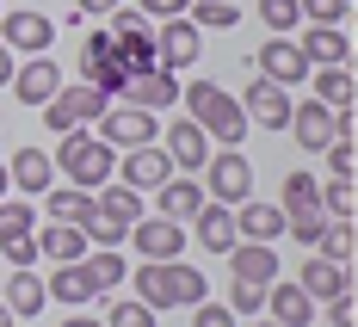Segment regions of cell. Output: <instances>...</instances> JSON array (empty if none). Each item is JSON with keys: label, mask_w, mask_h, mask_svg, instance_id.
<instances>
[{"label": "cell", "mask_w": 358, "mask_h": 327, "mask_svg": "<svg viewBox=\"0 0 358 327\" xmlns=\"http://www.w3.org/2000/svg\"><path fill=\"white\" fill-rule=\"evenodd\" d=\"M130 284H136V303H148V309H192V303L210 296L204 272L185 266V259H143V272Z\"/></svg>", "instance_id": "1"}, {"label": "cell", "mask_w": 358, "mask_h": 327, "mask_svg": "<svg viewBox=\"0 0 358 327\" xmlns=\"http://www.w3.org/2000/svg\"><path fill=\"white\" fill-rule=\"evenodd\" d=\"M179 93H185V106H192V124H198L204 136H216L222 148H235L241 136H248V111H241V99H235V93H222L216 80L179 87Z\"/></svg>", "instance_id": "2"}, {"label": "cell", "mask_w": 358, "mask_h": 327, "mask_svg": "<svg viewBox=\"0 0 358 327\" xmlns=\"http://www.w3.org/2000/svg\"><path fill=\"white\" fill-rule=\"evenodd\" d=\"M62 173H69V185H80V191H99L106 180H117V148L99 143V136H80V130H62V148L50 154Z\"/></svg>", "instance_id": "3"}, {"label": "cell", "mask_w": 358, "mask_h": 327, "mask_svg": "<svg viewBox=\"0 0 358 327\" xmlns=\"http://www.w3.org/2000/svg\"><path fill=\"white\" fill-rule=\"evenodd\" d=\"M106 106H111V93H106V87H93V80H80V87H56V93L43 99V124H50V136H62V130L93 124Z\"/></svg>", "instance_id": "4"}, {"label": "cell", "mask_w": 358, "mask_h": 327, "mask_svg": "<svg viewBox=\"0 0 358 327\" xmlns=\"http://www.w3.org/2000/svg\"><path fill=\"white\" fill-rule=\"evenodd\" d=\"M198 173H204V180H198L204 198H216V204H241V198H253V167H248L241 148H216Z\"/></svg>", "instance_id": "5"}, {"label": "cell", "mask_w": 358, "mask_h": 327, "mask_svg": "<svg viewBox=\"0 0 358 327\" xmlns=\"http://www.w3.org/2000/svg\"><path fill=\"white\" fill-rule=\"evenodd\" d=\"M93 124H99L93 136H99V143H111V148H143V143H155V136H161L155 111H143V106H124V99H117V106H106L99 117H93Z\"/></svg>", "instance_id": "6"}, {"label": "cell", "mask_w": 358, "mask_h": 327, "mask_svg": "<svg viewBox=\"0 0 358 327\" xmlns=\"http://www.w3.org/2000/svg\"><path fill=\"white\" fill-rule=\"evenodd\" d=\"M0 43H6V50H25V56H43V50L56 43V19L37 13V6L0 13Z\"/></svg>", "instance_id": "7"}, {"label": "cell", "mask_w": 358, "mask_h": 327, "mask_svg": "<svg viewBox=\"0 0 358 327\" xmlns=\"http://www.w3.org/2000/svg\"><path fill=\"white\" fill-rule=\"evenodd\" d=\"M198 50H204V31H198L185 13H173V19L155 31V62H161V68H173V74L192 68V62H198Z\"/></svg>", "instance_id": "8"}, {"label": "cell", "mask_w": 358, "mask_h": 327, "mask_svg": "<svg viewBox=\"0 0 358 327\" xmlns=\"http://www.w3.org/2000/svg\"><path fill=\"white\" fill-rule=\"evenodd\" d=\"M253 68L266 74V80H278V87H303V80H309V56H303V50H296V37H266V50H259V56H253Z\"/></svg>", "instance_id": "9"}, {"label": "cell", "mask_w": 358, "mask_h": 327, "mask_svg": "<svg viewBox=\"0 0 358 327\" xmlns=\"http://www.w3.org/2000/svg\"><path fill=\"white\" fill-rule=\"evenodd\" d=\"M117 180L130 185V191H155V185H167L173 180V161H167V148H124V167H117Z\"/></svg>", "instance_id": "10"}, {"label": "cell", "mask_w": 358, "mask_h": 327, "mask_svg": "<svg viewBox=\"0 0 358 327\" xmlns=\"http://www.w3.org/2000/svg\"><path fill=\"white\" fill-rule=\"evenodd\" d=\"M290 106H296V99H290V87L266 80V74L253 80V87H248V99H241L248 124H266V130H285V124H290Z\"/></svg>", "instance_id": "11"}, {"label": "cell", "mask_w": 358, "mask_h": 327, "mask_svg": "<svg viewBox=\"0 0 358 327\" xmlns=\"http://www.w3.org/2000/svg\"><path fill=\"white\" fill-rule=\"evenodd\" d=\"M290 143L309 148V154H322L327 143H334V106H322V99H303V106H290Z\"/></svg>", "instance_id": "12"}, {"label": "cell", "mask_w": 358, "mask_h": 327, "mask_svg": "<svg viewBox=\"0 0 358 327\" xmlns=\"http://www.w3.org/2000/svg\"><path fill=\"white\" fill-rule=\"evenodd\" d=\"M130 241L143 247V259H179L185 254V228L173 217H136L130 222Z\"/></svg>", "instance_id": "13"}, {"label": "cell", "mask_w": 358, "mask_h": 327, "mask_svg": "<svg viewBox=\"0 0 358 327\" xmlns=\"http://www.w3.org/2000/svg\"><path fill=\"white\" fill-rule=\"evenodd\" d=\"M117 99H124V106H143V111H161V106H173V99H179V74L173 68H143V74L124 80Z\"/></svg>", "instance_id": "14"}, {"label": "cell", "mask_w": 358, "mask_h": 327, "mask_svg": "<svg viewBox=\"0 0 358 327\" xmlns=\"http://www.w3.org/2000/svg\"><path fill=\"white\" fill-rule=\"evenodd\" d=\"M167 161H173V173H198V167L210 161V136H204L192 117H173V124H167Z\"/></svg>", "instance_id": "15"}, {"label": "cell", "mask_w": 358, "mask_h": 327, "mask_svg": "<svg viewBox=\"0 0 358 327\" xmlns=\"http://www.w3.org/2000/svg\"><path fill=\"white\" fill-rule=\"evenodd\" d=\"M192 222H198V247H204V254H229V247L241 241V228H235V204H216V198H204Z\"/></svg>", "instance_id": "16"}, {"label": "cell", "mask_w": 358, "mask_h": 327, "mask_svg": "<svg viewBox=\"0 0 358 327\" xmlns=\"http://www.w3.org/2000/svg\"><path fill=\"white\" fill-rule=\"evenodd\" d=\"M204 204V185L198 173H173L167 185H155V217H173V222H192Z\"/></svg>", "instance_id": "17"}, {"label": "cell", "mask_w": 358, "mask_h": 327, "mask_svg": "<svg viewBox=\"0 0 358 327\" xmlns=\"http://www.w3.org/2000/svg\"><path fill=\"white\" fill-rule=\"evenodd\" d=\"M296 50L309 56V68H340V62H352V37L340 31V25H309V37H296Z\"/></svg>", "instance_id": "18"}, {"label": "cell", "mask_w": 358, "mask_h": 327, "mask_svg": "<svg viewBox=\"0 0 358 327\" xmlns=\"http://www.w3.org/2000/svg\"><path fill=\"white\" fill-rule=\"evenodd\" d=\"M13 93H19V106H43L56 87H62V68L50 62V56H31L25 68H13V80H6Z\"/></svg>", "instance_id": "19"}, {"label": "cell", "mask_w": 358, "mask_h": 327, "mask_svg": "<svg viewBox=\"0 0 358 327\" xmlns=\"http://www.w3.org/2000/svg\"><path fill=\"white\" fill-rule=\"evenodd\" d=\"M50 180H56V161H50L43 148H19V154L6 161V185H19V198L50 191Z\"/></svg>", "instance_id": "20"}, {"label": "cell", "mask_w": 358, "mask_h": 327, "mask_svg": "<svg viewBox=\"0 0 358 327\" xmlns=\"http://www.w3.org/2000/svg\"><path fill=\"white\" fill-rule=\"evenodd\" d=\"M229 266H235V278H248V284H272V278H278V247H272V241H235V247H229Z\"/></svg>", "instance_id": "21"}, {"label": "cell", "mask_w": 358, "mask_h": 327, "mask_svg": "<svg viewBox=\"0 0 358 327\" xmlns=\"http://www.w3.org/2000/svg\"><path fill=\"white\" fill-rule=\"evenodd\" d=\"M43 296H50V303L80 309V303H93V296H99V284H93V272H87L80 259H62V266H56V278L43 284Z\"/></svg>", "instance_id": "22"}, {"label": "cell", "mask_w": 358, "mask_h": 327, "mask_svg": "<svg viewBox=\"0 0 358 327\" xmlns=\"http://www.w3.org/2000/svg\"><path fill=\"white\" fill-rule=\"evenodd\" d=\"M296 284L315 296V303H327V296H340V291H352V272L340 266V259H322V254H309V266L296 272Z\"/></svg>", "instance_id": "23"}, {"label": "cell", "mask_w": 358, "mask_h": 327, "mask_svg": "<svg viewBox=\"0 0 358 327\" xmlns=\"http://www.w3.org/2000/svg\"><path fill=\"white\" fill-rule=\"evenodd\" d=\"M235 228H241V241H278L285 235V210L259 204V198H241L235 204Z\"/></svg>", "instance_id": "24"}, {"label": "cell", "mask_w": 358, "mask_h": 327, "mask_svg": "<svg viewBox=\"0 0 358 327\" xmlns=\"http://www.w3.org/2000/svg\"><path fill=\"white\" fill-rule=\"evenodd\" d=\"M31 235H37V259H56V266L62 259H87V247H93L87 228H74V222H50V228H31Z\"/></svg>", "instance_id": "25"}, {"label": "cell", "mask_w": 358, "mask_h": 327, "mask_svg": "<svg viewBox=\"0 0 358 327\" xmlns=\"http://www.w3.org/2000/svg\"><path fill=\"white\" fill-rule=\"evenodd\" d=\"M266 315L285 321V327H309L315 321V296L303 291V284H272L266 291Z\"/></svg>", "instance_id": "26"}, {"label": "cell", "mask_w": 358, "mask_h": 327, "mask_svg": "<svg viewBox=\"0 0 358 327\" xmlns=\"http://www.w3.org/2000/svg\"><path fill=\"white\" fill-rule=\"evenodd\" d=\"M43 210H50V222H74V228H87L93 222V191H80V185H50L43 191Z\"/></svg>", "instance_id": "27"}, {"label": "cell", "mask_w": 358, "mask_h": 327, "mask_svg": "<svg viewBox=\"0 0 358 327\" xmlns=\"http://www.w3.org/2000/svg\"><path fill=\"white\" fill-rule=\"evenodd\" d=\"M0 303H6L19 321H31L37 309L50 303V296H43V278H37L31 266H13V278H6V296H0Z\"/></svg>", "instance_id": "28"}, {"label": "cell", "mask_w": 358, "mask_h": 327, "mask_svg": "<svg viewBox=\"0 0 358 327\" xmlns=\"http://www.w3.org/2000/svg\"><path fill=\"white\" fill-rule=\"evenodd\" d=\"M111 56L124 62V74H143V68H161L155 62V31H111Z\"/></svg>", "instance_id": "29"}, {"label": "cell", "mask_w": 358, "mask_h": 327, "mask_svg": "<svg viewBox=\"0 0 358 327\" xmlns=\"http://www.w3.org/2000/svg\"><path fill=\"white\" fill-rule=\"evenodd\" d=\"M93 204H99V217H111V222H124V228H130V222L143 217V191H130V185L117 180V185H99V191H93Z\"/></svg>", "instance_id": "30"}, {"label": "cell", "mask_w": 358, "mask_h": 327, "mask_svg": "<svg viewBox=\"0 0 358 327\" xmlns=\"http://www.w3.org/2000/svg\"><path fill=\"white\" fill-rule=\"evenodd\" d=\"M80 266L93 272V284H99V291L130 284V266H124V254H117V247H87V259H80Z\"/></svg>", "instance_id": "31"}, {"label": "cell", "mask_w": 358, "mask_h": 327, "mask_svg": "<svg viewBox=\"0 0 358 327\" xmlns=\"http://www.w3.org/2000/svg\"><path fill=\"white\" fill-rule=\"evenodd\" d=\"M185 19H192L198 31H235V25H241V6H235V0H192Z\"/></svg>", "instance_id": "32"}, {"label": "cell", "mask_w": 358, "mask_h": 327, "mask_svg": "<svg viewBox=\"0 0 358 327\" xmlns=\"http://www.w3.org/2000/svg\"><path fill=\"white\" fill-rule=\"evenodd\" d=\"M309 74H315V99L322 106H334V111L352 106V74H346V62L340 68H309Z\"/></svg>", "instance_id": "33"}, {"label": "cell", "mask_w": 358, "mask_h": 327, "mask_svg": "<svg viewBox=\"0 0 358 327\" xmlns=\"http://www.w3.org/2000/svg\"><path fill=\"white\" fill-rule=\"evenodd\" d=\"M106 327H155V309H148V303H136V296H117V291H111Z\"/></svg>", "instance_id": "34"}, {"label": "cell", "mask_w": 358, "mask_h": 327, "mask_svg": "<svg viewBox=\"0 0 358 327\" xmlns=\"http://www.w3.org/2000/svg\"><path fill=\"white\" fill-rule=\"evenodd\" d=\"M309 204H322V185H315V173H290L285 191H278V210H309Z\"/></svg>", "instance_id": "35"}, {"label": "cell", "mask_w": 358, "mask_h": 327, "mask_svg": "<svg viewBox=\"0 0 358 327\" xmlns=\"http://www.w3.org/2000/svg\"><path fill=\"white\" fill-rule=\"evenodd\" d=\"M37 217H31V204L25 198H0V241H13V235H31Z\"/></svg>", "instance_id": "36"}, {"label": "cell", "mask_w": 358, "mask_h": 327, "mask_svg": "<svg viewBox=\"0 0 358 327\" xmlns=\"http://www.w3.org/2000/svg\"><path fill=\"white\" fill-rule=\"evenodd\" d=\"M322 210H327L334 222H352V210H358L352 180H327V185H322Z\"/></svg>", "instance_id": "37"}, {"label": "cell", "mask_w": 358, "mask_h": 327, "mask_svg": "<svg viewBox=\"0 0 358 327\" xmlns=\"http://www.w3.org/2000/svg\"><path fill=\"white\" fill-rule=\"evenodd\" d=\"M315 254H322V259H340V266H346V259H352V222H327L322 241H315Z\"/></svg>", "instance_id": "38"}, {"label": "cell", "mask_w": 358, "mask_h": 327, "mask_svg": "<svg viewBox=\"0 0 358 327\" xmlns=\"http://www.w3.org/2000/svg\"><path fill=\"white\" fill-rule=\"evenodd\" d=\"M296 13H303L309 25H346L352 0H296Z\"/></svg>", "instance_id": "39"}, {"label": "cell", "mask_w": 358, "mask_h": 327, "mask_svg": "<svg viewBox=\"0 0 358 327\" xmlns=\"http://www.w3.org/2000/svg\"><path fill=\"white\" fill-rule=\"evenodd\" d=\"M259 19H266V31H296L303 25V13H296V0H259Z\"/></svg>", "instance_id": "40"}, {"label": "cell", "mask_w": 358, "mask_h": 327, "mask_svg": "<svg viewBox=\"0 0 358 327\" xmlns=\"http://www.w3.org/2000/svg\"><path fill=\"white\" fill-rule=\"evenodd\" d=\"M87 241H93V247H124V241H130V228L93 210V222H87Z\"/></svg>", "instance_id": "41"}, {"label": "cell", "mask_w": 358, "mask_h": 327, "mask_svg": "<svg viewBox=\"0 0 358 327\" xmlns=\"http://www.w3.org/2000/svg\"><path fill=\"white\" fill-rule=\"evenodd\" d=\"M229 309H235V315H259V309H266V284H248V278H235V291H229Z\"/></svg>", "instance_id": "42"}, {"label": "cell", "mask_w": 358, "mask_h": 327, "mask_svg": "<svg viewBox=\"0 0 358 327\" xmlns=\"http://www.w3.org/2000/svg\"><path fill=\"white\" fill-rule=\"evenodd\" d=\"M192 327H235V309L204 296V303H192Z\"/></svg>", "instance_id": "43"}, {"label": "cell", "mask_w": 358, "mask_h": 327, "mask_svg": "<svg viewBox=\"0 0 358 327\" xmlns=\"http://www.w3.org/2000/svg\"><path fill=\"white\" fill-rule=\"evenodd\" d=\"M322 154H327V167H334V180H352V136H334Z\"/></svg>", "instance_id": "44"}, {"label": "cell", "mask_w": 358, "mask_h": 327, "mask_svg": "<svg viewBox=\"0 0 358 327\" xmlns=\"http://www.w3.org/2000/svg\"><path fill=\"white\" fill-rule=\"evenodd\" d=\"M0 254H6V266H37V235H13V241H0Z\"/></svg>", "instance_id": "45"}, {"label": "cell", "mask_w": 358, "mask_h": 327, "mask_svg": "<svg viewBox=\"0 0 358 327\" xmlns=\"http://www.w3.org/2000/svg\"><path fill=\"white\" fill-rule=\"evenodd\" d=\"M327 315H334V327H352V321H358V303H352V291L327 296Z\"/></svg>", "instance_id": "46"}, {"label": "cell", "mask_w": 358, "mask_h": 327, "mask_svg": "<svg viewBox=\"0 0 358 327\" xmlns=\"http://www.w3.org/2000/svg\"><path fill=\"white\" fill-rule=\"evenodd\" d=\"M192 0H143V13L148 19H173V13H185Z\"/></svg>", "instance_id": "47"}, {"label": "cell", "mask_w": 358, "mask_h": 327, "mask_svg": "<svg viewBox=\"0 0 358 327\" xmlns=\"http://www.w3.org/2000/svg\"><path fill=\"white\" fill-rule=\"evenodd\" d=\"M111 6H124V0H80V13H93V19H106Z\"/></svg>", "instance_id": "48"}, {"label": "cell", "mask_w": 358, "mask_h": 327, "mask_svg": "<svg viewBox=\"0 0 358 327\" xmlns=\"http://www.w3.org/2000/svg\"><path fill=\"white\" fill-rule=\"evenodd\" d=\"M6 80H13V50L0 43V87H6Z\"/></svg>", "instance_id": "49"}, {"label": "cell", "mask_w": 358, "mask_h": 327, "mask_svg": "<svg viewBox=\"0 0 358 327\" xmlns=\"http://www.w3.org/2000/svg\"><path fill=\"white\" fill-rule=\"evenodd\" d=\"M62 327H106V321H93V315H69Z\"/></svg>", "instance_id": "50"}, {"label": "cell", "mask_w": 358, "mask_h": 327, "mask_svg": "<svg viewBox=\"0 0 358 327\" xmlns=\"http://www.w3.org/2000/svg\"><path fill=\"white\" fill-rule=\"evenodd\" d=\"M0 327H19V315H13V309H6V303H0Z\"/></svg>", "instance_id": "51"}, {"label": "cell", "mask_w": 358, "mask_h": 327, "mask_svg": "<svg viewBox=\"0 0 358 327\" xmlns=\"http://www.w3.org/2000/svg\"><path fill=\"white\" fill-rule=\"evenodd\" d=\"M6 191H13V185H6V161H0V198H6Z\"/></svg>", "instance_id": "52"}, {"label": "cell", "mask_w": 358, "mask_h": 327, "mask_svg": "<svg viewBox=\"0 0 358 327\" xmlns=\"http://www.w3.org/2000/svg\"><path fill=\"white\" fill-rule=\"evenodd\" d=\"M253 327H285V321H272V315H259V321H253Z\"/></svg>", "instance_id": "53"}]
</instances>
